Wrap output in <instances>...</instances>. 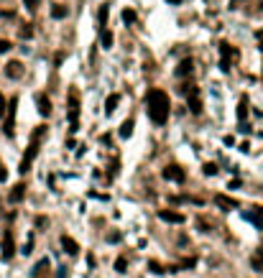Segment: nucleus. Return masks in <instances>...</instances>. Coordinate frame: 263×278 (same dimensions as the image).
<instances>
[{"label":"nucleus","mask_w":263,"mask_h":278,"mask_svg":"<svg viewBox=\"0 0 263 278\" xmlns=\"http://www.w3.org/2000/svg\"><path fill=\"white\" fill-rule=\"evenodd\" d=\"M21 36H23V38H31V36H33V28H31V26L26 23V26L21 28Z\"/></svg>","instance_id":"cd10ccee"},{"label":"nucleus","mask_w":263,"mask_h":278,"mask_svg":"<svg viewBox=\"0 0 263 278\" xmlns=\"http://www.w3.org/2000/svg\"><path fill=\"white\" fill-rule=\"evenodd\" d=\"M194 265H197V260H194V258H186V260H181V263L171 265V270L176 273V270H181V268H194Z\"/></svg>","instance_id":"aec40b11"},{"label":"nucleus","mask_w":263,"mask_h":278,"mask_svg":"<svg viewBox=\"0 0 263 278\" xmlns=\"http://www.w3.org/2000/svg\"><path fill=\"white\" fill-rule=\"evenodd\" d=\"M123 21H125V23H136V21H138V16H136V11H130V8H125V11H123Z\"/></svg>","instance_id":"b1692460"},{"label":"nucleus","mask_w":263,"mask_h":278,"mask_svg":"<svg viewBox=\"0 0 263 278\" xmlns=\"http://www.w3.org/2000/svg\"><path fill=\"white\" fill-rule=\"evenodd\" d=\"M23 196H26V184H16L8 199H11L13 204H18V202H23Z\"/></svg>","instance_id":"2eb2a0df"},{"label":"nucleus","mask_w":263,"mask_h":278,"mask_svg":"<svg viewBox=\"0 0 263 278\" xmlns=\"http://www.w3.org/2000/svg\"><path fill=\"white\" fill-rule=\"evenodd\" d=\"M222 143H225V146H233V143H235V138H233V135H225V138H222Z\"/></svg>","instance_id":"f704fd0d"},{"label":"nucleus","mask_w":263,"mask_h":278,"mask_svg":"<svg viewBox=\"0 0 263 278\" xmlns=\"http://www.w3.org/2000/svg\"><path fill=\"white\" fill-rule=\"evenodd\" d=\"M59 243H61V248H64L67 255H77V253H80V243L74 240V237H69V235H61Z\"/></svg>","instance_id":"1a4fd4ad"},{"label":"nucleus","mask_w":263,"mask_h":278,"mask_svg":"<svg viewBox=\"0 0 263 278\" xmlns=\"http://www.w3.org/2000/svg\"><path fill=\"white\" fill-rule=\"evenodd\" d=\"M107 23V6H100V26Z\"/></svg>","instance_id":"a878e982"},{"label":"nucleus","mask_w":263,"mask_h":278,"mask_svg":"<svg viewBox=\"0 0 263 278\" xmlns=\"http://www.w3.org/2000/svg\"><path fill=\"white\" fill-rule=\"evenodd\" d=\"M23 3H26V8H28V11H36V8H39V3H41V0H23Z\"/></svg>","instance_id":"bb28decb"},{"label":"nucleus","mask_w":263,"mask_h":278,"mask_svg":"<svg viewBox=\"0 0 263 278\" xmlns=\"http://www.w3.org/2000/svg\"><path fill=\"white\" fill-rule=\"evenodd\" d=\"M6 74H8L11 79L23 77V64H21V61H8V64H6Z\"/></svg>","instance_id":"ddd939ff"},{"label":"nucleus","mask_w":263,"mask_h":278,"mask_svg":"<svg viewBox=\"0 0 263 278\" xmlns=\"http://www.w3.org/2000/svg\"><path fill=\"white\" fill-rule=\"evenodd\" d=\"M100 44L102 49H112V33L107 28H100Z\"/></svg>","instance_id":"a211bd4d"},{"label":"nucleus","mask_w":263,"mask_h":278,"mask_svg":"<svg viewBox=\"0 0 263 278\" xmlns=\"http://www.w3.org/2000/svg\"><path fill=\"white\" fill-rule=\"evenodd\" d=\"M8 179V171H6V166H3V161H0V181H6Z\"/></svg>","instance_id":"72a5a7b5"},{"label":"nucleus","mask_w":263,"mask_h":278,"mask_svg":"<svg viewBox=\"0 0 263 278\" xmlns=\"http://www.w3.org/2000/svg\"><path fill=\"white\" fill-rule=\"evenodd\" d=\"M238 117H240V120H245V117H248V97H243L238 102Z\"/></svg>","instance_id":"412c9836"},{"label":"nucleus","mask_w":263,"mask_h":278,"mask_svg":"<svg viewBox=\"0 0 263 278\" xmlns=\"http://www.w3.org/2000/svg\"><path fill=\"white\" fill-rule=\"evenodd\" d=\"M217 49H220V54H222V59H220V61H228V64H230V59L238 54L230 44H225V41H220V46H217Z\"/></svg>","instance_id":"4468645a"},{"label":"nucleus","mask_w":263,"mask_h":278,"mask_svg":"<svg viewBox=\"0 0 263 278\" xmlns=\"http://www.w3.org/2000/svg\"><path fill=\"white\" fill-rule=\"evenodd\" d=\"M11 51V41H6V38H0V54Z\"/></svg>","instance_id":"c756f323"},{"label":"nucleus","mask_w":263,"mask_h":278,"mask_svg":"<svg viewBox=\"0 0 263 278\" xmlns=\"http://www.w3.org/2000/svg\"><path fill=\"white\" fill-rule=\"evenodd\" d=\"M125 268H128V260H125V258H118V260H115V270H118V273H125Z\"/></svg>","instance_id":"393cba45"},{"label":"nucleus","mask_w":263,"mask_h":278,"mask_svg":"<svg viewBox=\"0 0 263 278\" xmlns=\"http://www.w3.org/2000/svg\"><path fill=\"white\" fill-rule=\"evenodd\" d=\"M181 92L186 95V102H189V112L200 115V112H202V100H200V90H197L194 85H184V87H181Z\"/></svg>","instance_id":"20e7f679"},{"label":"nucleus","mask_w":263,"mask_h":278,"mask_svg":"<svg viewBox=\"0 0 263 278\" xmlns=\"http://www.w3.org/2000/svg\"><path fill=\"white\" fill-rule=\"evenodd\" d=\"M161 176L169 179V181H184V179H186V174H184L181 166H166V169L161 171Z\"/></svg>","instance_id":"0eeeda50"},{"label":"nucleus","mask_w":263,"mask_h":278,"mask_svg":"<svg viewBox=\"0 0 263 278\" xmlns=\"http://www.w3.org/2000/svg\"><path fill=\"white\" fill-rule=\"evenodd\" d=\"M205 174H207V176H215V174H217V166H215V164H205Z\"/></svg>","instance_id":"c85d7f7f"},{"label":"nucleus","mask_w":263,"mask_h":278,"mask_svg":"<svg viewBox=\"0 0 263 278\" xmlns=\"http://www.w3.org/2000/svg\"><path fill=\"white\" fill-rule=\"evenodd\" d=\"M46 273H49V258L39 260V265L33 268V278H46Z\"/></svg>","instance_id":"f3484780"},{"label":"nucleus","mask_w":263,"mask_h":278,"mask_svg":"<svg viewBox=\"0 0 263 278\" xmlns=\"http://www.w3.org/2000/svg\"><path fill=\"white\" fill-rule=\"evenodd\" d=\"M36 225H39V227H46V225H49V220H46V217H39V220H36Z\"/></svg>","instance_id":"c9c22d12"},{"label":"nucleus","mask_w":263,"mask_h":278,"mask_svg":"<svg viewBox=\"0 0 263 278\" xmlns=\"http://www.w3.org/2000/svg\"><path fill=\"white\" fill-rule=\"evenodd\" d=\"M146 105H148V115H151V120L156 125H164L169 120V95L164 90H148Z\"/></svg>","instance_id":"f257e3e1"},{"label":"nucleus","mask_w":263,"mask_h":278,"mask_svg":"<svg viewBox=\"0 0 263 278\" xmlns=\"http://www.w3.org/2000/svg\"><path fill=\"white\" fill-rule=\"evenodd\" d=\"M31 248H33V235L28 237V243L23 245V250H21V253H23V255H28V253H31Z\"/></svg>","instance_id":"7c9ffc66"},{"label":"nucleus","mask_w":263,"mask_h":278,"mask_svg":"<svg viewBox=\"0 0 263 278\" xmlns=\"http://www.w3.org/2000/svg\"><path fill=\"white\" fill-rule=\"evenodd\" d=\"M215 204H217V207H225V210H238V207H240L238 199H230L228 194H217V196H215Z\"/></svg>","instance_id":"9d476101"},{"label":"nucleus","mask_w":263,"mask_h":278,"mask_svg":"<svg viewBox=\"0 0 263 278\" xmlns=\"http://www.w3.org/2000/svg\"><path fill=\"white\" fill-rule=\"evenodd\" d=\"M69 130L72 133H77V128H80V97H77V92H69Z\"/></svg>","instance_id":"f03ea898"},{"label":"nucleus","mask_w":263,"mask_h":278,"mask_svg":"<svg viewBox=\"0 0 263 278\" xmlns=\"http://www.w3.org/2000/svg\"><path fill=\"white\" fill-rule=\"evenodd\" d=\"M51 16H54V18H67L69 11H67L64 6H54V8H51Z\"/></svg>","instance_id":"5701e85b"},{"label":"nucleus","mask_w":263,"mask_h":278,"mask_svg":"<svg viewBox=\"0 0 263 278\" xmlns=\"http://www.w3.org/2000/svg\"><path fill=\"white\" fill-rule=\"evenodd\" d=\"M118 102H120V95H118V92L107 95V100H105V112L112 115V112H115V107H118Z\"/></svg>","instance_id":"dca6fc26"},{"label":"nucleus","mask_w":263,"mask_h":278,"mask_svg":"<svg viewBox=\"0 0 263 278\" xmlns=\"http://www.w3.org/2000/svg\"><path fill=\"white\" fill-rule=\"evenodd\" d=\"M250 263H253V268H255V270H263V258H258V255H255Z\"/></svg>","instance_id":"2f4dec72"},{"label":"nucleus","mask_w":263,"mask_h":278,"mask_svg":"<svg viewBox=\"0 0 263 278\" xmlns=\"http://www.w3.org/2000/svg\"><path fill=\"white\" fill-rule=\"evenodd\" d=\"M166 3H174V6H179V3H181V0H166Z\"/></svg>","instance_id":"e433bc0d"},{"label":"nucleus","mask_w":263,"mask_h":278,"mask_svg":"<svg viewBox=\"0 0 263 278\" xmlns=\"http://www.w3.org/2000/svg\"><path fill=\"white\" fill-rule=\"evenodd\" d=\"M16 107H18V97H13L11 102H8V117H6V125H3V133L8 135V138H13V125H16Z\"/></svg>","instance_id":"39448f33"},{"label":"nucleus","mask_w":263,"mask_h":278,"mask_svg":"<svg viewBox=\"0 0 263 278\" xmlns=\"http://www.w3.org/2000/svg\"><path fill=\"white\" fill-rule=\"evenodd\" d=\"M36 105H39V112H41L44 117L51 115V100H49L46 95H36Z\"/></svg>","instance_id":"f8f14e48"},{"label":"nucleus","mask_w":263,"mask_h":278,"mask_svg":"<svg viewBox=\"0 0 263 278\" xmlns=\"http://www.w3.org/2000/svg\"><path fill=\"white\" fill-rule=\"evenodd\" d=\"M118 135H120V138H123V141H125V138H130V135H133V120H130V117H128V120H125V123H123V125H120V130H118Z\"/></svg>","instance_id":"6ab92c4d"},{"label":"nucleus","mask_w":263,"mask_h":278,"mask_svg":"<svg viewBox=\"0 0 263 278\" xmlns=\"http://www.w3.org/2000/svg\"><path fill=\"white\" fill-rule=\"evenodd\" d=\"M13 253H16V243H13V232H11V230H6V232H3V258L8 260V258H13Z\"/></svg>","instance_id":"6e6552de"},{"label":"nucleus","mask_w":263,"mask_h":278,"mask_svg":"<svg viewBox=\"0 0 263 278\" xmlns=\"http://www.w3.org/2000/svg\"><path fill=\"white\" fill-rule=\"evenodd\" d=\"M39 156V138H31V143H28V148H26V156L21 158V174H28L31 171V164H33V158Z\"/></svg>","instance_id":"7ed1b4c3"},{"label":"nucleus","mask_w":263,"mask_h":278,"mask_svg":"<svg viewBox=\"0 0 263 278\" xmlns=\"http://www.w3.org/2000/svg\"><path fill=\"white\" fill-rule=\"evenodd\" d=\"M148 270L151 273H156V275H161V273H166V268L159 263V260H148Z\"/></svg>","instance_id":"4be33fe9"},{"label":"nucleus","mask_w":263,"mask_h":278,"mask_svg":"<svg viewBox=\"0 0 263 278\" xmlns=\"http://www.w3.org/2000/svg\"><path fill=\"white\" fill-rule=\"evenodd\" d=\"M194 72V59H181L176 66V77H189Z\"/></svg>","instance_id":"9b49d317"},{"label":"nucleus","mask_w":263,"mask_h":278,"mask_svg":"<svg viewBox=\"0 0 263 278\" xmlns=\"http://www.w3.org/2000/svg\"><path fill=\"white\" fill-rule=\"evenodd\" d=\"M159 220H164V222H169V225H184V215L181 212H174V210H161L159 212Z\"/></svg>","instance_id":"423d86ee"},{"label":"nucleus","mask_w":263,"mask_h":278,"mask_svg":"<svg viewBox=\"0 0 263 278\" xmlns=\"http://www.w3.org/2000/svg\"><path fill=\"white\" fill-rule=\"evenodd\" d=\"M6 110H8V105H6V97H3V92H0V117L6 115Z\"/></svg>","instance_id":"473e14b6"}]
</instances>
